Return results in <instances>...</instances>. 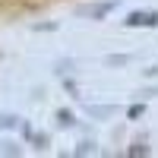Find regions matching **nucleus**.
<instances>
[{
  "instance_id": "obj_4",
  "label": "nucleus",
  "mask_w": 158,
  "mask_h": 158,
  "mask_svg": "<svg viewBox=\"0 0 158 158\" xmlns=\"http://www.w3.org/2000/svg\"><path fill=\"white\" fill-rule=\"evenodd\" d=\"M16 123V117H0V127H13Z\"/></svg>"
},
{
  "instance_id": "obj_2",
  "label": "nucleus",
  "mask_w": 158,
  "mask_h": 158,
  "mask_svg": "<svg viewBox=\"0 0 158 158\" xmlns=\"http://www.w3.org/2000/svg\"><path fill=\"white\" fill-rule=\"evenodd\" d=\"M142 111H146L142 104H136V108H130V120H133V117H142Z\"/></svg>"
},
{
  "instance_id": "obj_3",
  "label": "nucleus",
  "mask_w": 158,
  "mask_h": 158,
  "mask_svg": "<svg viewBox=\"0 0 158 158\" xmlns=\"http://www.w3.org/2000/svg\"><path fill=\"white\" fill-rule=\"evenodd\" d=\"M146 25H158V13H149V16H146Z\"/></svg>"
},
{
  "instance_id": "obj_1",
  "label": "nucleus",
  "mask_w": 158,
  "mask_h": 158,
  "mask_svg": "<svg viewBox=\"0 0 158 158\" xmlns=\"http://www.w3.org/2000/svg\"><path fill=\"white\" fill-rule=\"evenodd\" d=\"M123 25H146V16H142V13H133L130 19H123Z\"/></svg>"
}]
</instances>
